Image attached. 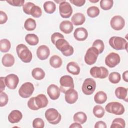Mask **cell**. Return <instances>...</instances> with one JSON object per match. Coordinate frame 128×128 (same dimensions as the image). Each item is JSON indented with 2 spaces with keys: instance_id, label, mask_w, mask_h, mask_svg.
<instances>
[{
  "instance_id": "cell-1",
  "label": "cell",
  "mask_w": 128,
  "mask_h": 128,
  "mask_svg": "<svg viewBox=\"0 0 128 128\" xmlns=\"http://www.w3.org/2000/svg\"><path fill=\"white\" fill-rule=\"evenodd\" d=\"M48 102L46 96L44 94H40L36 97L31 98L28 102V106L30 110H36L46 107Z\"/></svg>"
},
{
  "instance_id": "cell-2",
  "label": "cell",
  "mask_w": 128,
  "mask_h": 128,
  "mask_svg": "<svg viewBox=\"0 0 128 128\" xmlns=\"http://www.w3.org/2000/svg\"><path fill=\"white\" fill-rule=\"evenodd\" d=\"M54 45L57 49L60 50L62 54L66 56H70L74 53V48L64 38L58 39Z\"/></svg>"
},
{
  "instance_id": "cell-3",
  "label": "cell",
  "mask_w": 128,
  "mask_h": 128,
  "mask_svg": "<svg viewBox=\"0 0 128 128\" xmlns=\"http://www.w3.org/2000/svg\"><path fill=\"white\" fill-rule=\"evenodd\" d=\"M17 54L20 60L25 63L31 62L32 58V52L24 44H20L16 46Z\"/></svg>"
},
{
  "instance_id": "cell-4",
  "label": "cell",
  "mask_w": 128,
  "mask_h": 128,
  "mask_svg": "<svg viewBox=\"0 0 128 128\" xmlns=\"http://www.w3.org/2000/svg\"><path fill=\"white\" fill-rule=\"evenodd\" d=\"M109 44L112 48L116 50H127L128 42L123 38L114 36L111 37L108 41Z\"/></svg>"
},
{
  "instance_id": "cell-5",
  "label": "cell",
  "mask_w": 128,
  "mask_h": 128,
  "mask_svg": "<svg viewBox=\"0 0 128 128\" xmlns=\"http://www.w3.org/2000/svg\"><path fill=\"white\" fill-rule=\"evenodd\" d=\"M45 117L49 123L52 124H58L62 118L61 114L58 111L53 108L48 109L45 112Z\"/></svg>"
},
{
  "instance_id": "cell-6",
  "label": "cell",
  "mask_w": 128,
  "mask_h": 128,
  "mask_svg": "<svg viewBox=\"0 0 128 128\" xmlns=\"http://www.w3.org/2000/svg\"><path fill=\"white\" fill-rule=\"evenodd\" d=\"M105 109L107 112L116 115H122L124 112V106L117 102H109L106 106Z\"/></svg>"
},
{
  "instance_id": "cell-7",
  "label": "cell",
  "mask_w": 128,
  "mask_h": 128,
  "mask_svg": "<svg viewBox=\"0 0 128 128\" xmlns=\"http://www.w3.org/2000/svg\"><path fill=\"white\" fill-rule=\"evenodd\" d=\"M60 90L62 93H65L68 90L74 88V82L72 76L68 75L62 76L60 80Z\"/></svg>"
},
{
  "instance_id": "cell-8",
  "label": "cell",
  "mask_w": 128,
  "mask_h": 128,
  "mask_svg": "<svg viewBox=\"0 0 128 128\" xmlns=\"http://www.w3.org/2000/svg\"><path fill=\"white\" fill-rule=\"evenodd\" d=\"M99 52L98 50L94 47L90 48L84 56V62L88 65L94 64L97 60Z\"/></svg>"
},
{
  "instance_id": "cell-9",
  "label": "cell",
  "mask_w": 128,
  "mask_h": 128,
  "mask_svg": "<svg viewBox=\"0 0 128 128\" xmlns=\"http://www.w3.org/2000/svg\"><path fill=\"white\" fill-rule=\"evenodd\" d=\"M34 90L33 84L30 82H26L23 84L18 90V94L22 98L30 97Z\"/></svg>"
},
{
  "instance_id": "cell-10",
  "label": "cell",
  "mask_w": 128,
  "mask_h": 128,
  "mask_svg": "<svg viewBox=\"0 0 128 128\" xmlns=\"http://www.w3.org/2000/svg\"><path fill=\"white\" fill-rule=\"evenodd\" d=\"M96 88V82L92 78H86L82 85V90L83 93L86 95H90L94 92Z\"/></svg>"
},
{
  "instance_id": "cell-11",
  "label": "cell",
  "mask_w": 128,
  "mask_h": 128,
  "mask_svg": "<svg viewBox=\"0 0 128 128\" xmlns=\"http://www.w3.org/2000/svg\"><path fill=\"white\" fill-rule=\"evenodd\" d=\"M90 72L92 77L101 79L106 78L108 74V70L104 66H94L90 68Z\"/></svg>"
},
{
  "instance_id": "cell-12",
  "label": "cell",
  "mask_w": 128,
  "mask_h": 128,
  "mask_svg": "<svg viewBox=\"0 0 128 128\" xmlns=\"http://www.w3.org/2000/svg\"><path fill=\"white\" fill-rule=\"evenodd\" d=\"M59 12L62 18H69L72 13V8L70 4L64 0L59 4Z\"/></svg>"
},
{
  "instance_id": "cell-13",
  "label": "cell",
  "mask_w": 128,
  "mask_h": 128,
  "mask_svg": "<svg viewBox=\"0 0 128 128\" xmlns=\"http://www.w3.org/2000/svg\"><path fill=\"white\" fill-rule=\"evenodd\" d=\"M120 61V56L115 52L109 54L105 58V64L109 68H112L117 66Z\"/></svg>"
},
{
  "instance_id": "cell-14",
  "label": "cell",
  "mask_w": 128,
  "mask_h": 128,
  "mask_svg": "<svg viewBox=\"0 0 128 128\" xmlns=\"http://www.w3.org/2000/svg\"><path fill=\"white\" fill-rule=\"evenodd\" d=\"M110 24L112 28L116 30H122L125 25L124 18L120 16H113L110 22Z\"/></svg>"
},
{
  "instance_id": "cell-15",
  "label": "cell",
  "mask_w": 128,
  "mask_h": 128,
  "mask_svg": "<svg viewBox=\"0 0 128 128\" xmlns=\"http://www.w3.org/2000/svg\"><path fill=\"white\" fill-rule=\"evenodd\" d=\"M6 86L10 90H14L19 82L18 77L15 74H11L4 77Z\"/></svg>"
},
{
  "instance_id": "cell-16",
  "label": "cell",
  "mask_w": 128,
  "mask_h": 128,
  "mask_svg": "<svg viewBox=\"0 0 128 128\" xmlns=\"http://www.w3.org/2000/svg\"><path fill=\"white\" fill-rule=\"evenodd\" d=\"M64 94L65 100L69 104L75 103L78 99V93L74 88L69 89Z\"/></svg>"
},
{
  "instance_id": "cell-17",
  "label": "cell",
  "mask_w": 128,
  "mask_h": 128,
  "mask_svg": "<svg viewBox=\"0 0 128 128\" xmlns=\"http://www.w3.org/2000/svg\"><path fill=\"white\" fill-rule=\"evenodd\" d=\"M60 88L54 84L50 85L47 88V94L50 99L56 100L60 96Z\"/></svg>"
},
{
  "instance_id": "cell-18",
  "label": "cell",
  "mask_w": 128,
  "mask_h": 128,
  "mask_svg": "<svg viewBox=\"0 0 128 128\" xmlns=\"http://www.w3.org/2000/svg\"><path fill=\"white\" fill-rule=\"evenodd\" d=\"M50 54V50L48 46L46 45L40 46L36 50L38 58L42 60H45L48 58Z\"/></svg>"
},
{
  "instance_id": "cell-19",
  "label": "cell",
  "mask_w": 128,
  "mask_h": 128,
  "mask_svg": "<svg viewBox=\"0 0 128 128\" xmlns=\"http://www.w3.org/2000/svg\"><path fill=\"white\" fill-rule=\"evenodd\" d=\"M74 36L75 39L78 41H84L86 40L88 36L87 30L82 27L76 28L74 32Z\"/></svg>"
},
{
  "instance_id": "cell-20",
  "label": "cell",
  "mask_w": 128,
  "mask_h": 128,
  "mask_svg": "<svg viewBox=\"0 0 128 128\" xmlns=\"http://www.w3.org/2000/svg\"><path fill=\"white\" fill-rule=\"evenodd\" d=\"M22 114L18 110H12L8 116V120L12 124L18 122L22 118Z\"/></svg>"
},
{
  "instance_id": "cell-21",
  "label": "cell",
  "mask_w": 128,
  "mask_h": 128,
  "mask_svg": "<svg viewBox=\"0 0 128 128\" xmlns=\"http://www.w3.org/2000/svg\"><path fill=\"white\" fill-rule=\"evenodd\" d=\"M60 30L66 34L71 33L74 29V26L72 22L69 20H64L60 24Z\"/></svg>"
},
{
  "instance_id": "cell-22",
  "label": "cell",
  "mask_w": 128,
  "mask_h": 128,
  "mask_svg": "<svg viewBox=\"0 0 128 128\" xmlns=\"http://www.w3.org/2000/svg\"><path fill=\"white\" fill-rule=\"evenodd\" d=\"M115 95L117 98L128 102V88L119 86L115 90Z\"/></svg>"
},
{
  "instance_id": "cell-23",
  "label": "cell",
  "mask_w": 128,
  "mask_h": 128,
  "mask_svg": "<svg viewBox=\"0 0 128 128\" xmlns=\"http://www.w3.org/2000/svg\"><path fill=\"white\" fill-rule=\"evenodd\" d=\"M67 71L74 75H78L80 72V68L78 64L74 62H70L66 65Z\"/></svg>"
},
{
  "instance_id": "cell-24",
  "label": "cell",
  "mask_w": 128,
  "mask_h": 128,
  "mask_svg": "<svg viewBox=\"0 0 128 128\" xmlns=\"http://www.w3.org/2000/svg\"><path fill=\"white\" fill-rule=\"evenodd\" d=\"M71 20L72 24L75 26L82 25L84 22L86 18L83 14L78 12L73 15L71 18Z\"/></svg>"
},
{
  "instance_id": "cell-25",
  "label": "cell",
  "mask_w": 128,
  "mask_h": 128,
  "mask_svg": "<svg viewBox=\"0 0 128 128\" xmlns=\"http://www.w3.org/2000/svg\"><path fill=\"white\" fill-rule=\"evenodd\" d=\"M2 62L6 67H10L14 63V56L10 54H4L2 59Z\"/></svg>"
},
{
  "instance_id": "cell-26",
  "label": "cell",
  "mask_w": 128,
  "mask_h": 128,
  "mask_svg": "<svg viewBox=\"0 0 128 128\" xmlns=\"http://www.w3.org/2000/svg\"><path fill=\"white\" fill-rule=\"evenodd\" d=\"M106 100L107 95L102 91H99L97 92L94 96V100L98 104H104Z\"/></svg>"
},
{
  "instance_id": "cell-27",
  "label": "cell",
  "mask_w": 128,
  "mask_h": 128,
  "mask_svg": "<svg viewBox=\"0 0 128 128\" xmlns=\"http://www.w3.org/2000/svg\"><path fill=\"white\" fill-rule=\"evenodd\" d=\"M32 75L36 80H42L45 76V72L41 68H36L32 70Z\"/></svg>"
},
{
  "instance_id": "cell-28",
  "label": "cell",
  "mask_w": 128,
  "mask_h": 128,
  "mask_svg": "<svg viewBox=\"0 0 128 128\" xmlns=\"http://www.w3.org/2000/svg\"><path fill=\"white\" fill-rule=\"evenodd\" d=\"M73 120L75 122H78L80 124H83L86 122L87 120V116L84 112H78L74 114Z\"/></svg>"
},
{
  "instance_id": "cell-29",
  "label": "cell",
  "mask_w": 128,
  "mask_h": 128,
  "mask_svg": "<svg viewBox=\"0 0 128 128\" xmlns=\"http://www.w3.org/2000/svg\"><path fill=\"white\" fill-rule=\"evenodd\" d=\"M62 63V58L58 56L54 55L50 59V64L54 68H57L61 66Z\"/></svg>"
},
{
  "instance_id": "cell-30",
  "label": "cell",
  "mask_w": 128,
  "mask_h": 128,
  "mask_svg": "<svg viewBox=\"0 0 128 128\" xmlns=\"http://www.w3.org/2000/svg\"><path fill=\"white\" fill-rule=\"evenodd\" d=\"M25 40L30 46H36L39 42L38 36L34 34H27L25 37Z\"/></svg>"
},
{
  "instance_id": "cell-31",
  "label": "cell",
  "mask_w": 128,
  "mask_h": 128,
  "mask_svg": "<svg viewBox=\"0 0 128 128\" xmlns=\"http://www.w3.org/2000/svg\"><path fill=\"white\" fill-rule=\"evenodd\" d=\"M43 7L45 12L50 14L54 13L56 9V6L52 1L46 2L43 5Z\"/></svg>"
},
{
  "instance_id": "cell-32",
  "label": "cell",
  "mask_w": 128,
  "mask_h": 128,
  "mask_svg": "<svg viewBox=\"0 0 128 128\" xmlns=\"http://www.w3.org/2000/svg\"><path fill=\"white\" fill-rule=\"evenodd\" d=\"M36 22L32 18L26 19L24 24V28L28 31H32L36 28Z\"/></svg>"
},
{
  "instance_id": "cell-33",
  "label": "cell",
  "mask_w": 128,
  "mask_h": 128,
  "mask_svg": "<svg viewBox=\"0 0 128 128\" xmlns=\"http://www.w3.org/2000/svg\"><path fill=\"white\" fill-rule=\"evenodd\" d=\"M11 47L10 42L6 38L2 39L0 41V50L2 52H6L9 51Z\"/></svg>"
},
{
  "instance_id": "cell-34",
  "label": "cell",
  "mask_w": 128,
  "mask_h": 128,
  "mask_svg": "<svg viewBox=\"0 0 128 128\" xmlns=\"http://www.w3.org/2000/svg\"><path fill=\"white\" fill-rule=\"evenodd\" d=\"M126 126V122L122 118H114L112 122L110 128H124Z\"/></svg>"
},
{
  "instance_id": "cell-35",
  "label": "cell",
  "mask_w": 128,
  "mask_h": 128,
  "mask_svg": "<svg viewBox=\"0 0 128 128\" xmlns=\"http://www.w3.org/2000/svg\"><path fill=\"white\" fill-rule=\"evenodd\" d=\"M92 112L96 118H102L104 116L105 112L102 106L100 105H96L93 108Z\"/></svg>"
},
{
  "instance_id": "cell-36",
  "label": "cell",
  "mask_w": 128,
  "mask_h": 128,
  "mask_svg": "<svg viewBox=\"0 0 128 128\" xmlns=\"http://www.w3.org/2000/svg\"><path fill=\"white\" fill-rule=\"evenodd\" d=\"M86 13L89 17L92 18H95L99 15L100 10L97 6H90L87 9Z\"/></svg>"
},
{
  "instance_id": "cell-37",
  "label": "cell",
  "mask_w": 128,
  "mask_h": 128,
  "mask_svg": "<svg viewBox=\"0 0 128 128\" xmlns=\"http://www.w3.org/2000/svg\"><path fill=\"white\" fill-rule=\"evenodd\" d=\"M30 14L36 18H40L42 14V9L38 6L34 4L30 9Z\"/></svg>"
},
{
  "instance_id": "cell-38",
  "label": "cell",
  "mask_w": 128,
  "mask_h": 128,
  "mask_svg": "<svg viewBox=\"0 0 128 128\" xmlns=\"http://www.w3.org/2000/svg\"><path fill=\"white\" fill-rule=\"evenodd\" d=\"M108 80L114 84L118 83L120 80V74L118 72H112L108 76Z\"/></svg>"
},
{
  "instance_id": "cell-39",
  "label": "cell",
  "mask_w": 128,
  "mask_h": 128,
  "mask_svg": "<svg viewBox=\"0 0 128 128\" xmlns=\"http://www.w3.org/2000/svg\"><path fill=\"white\" fill-rule=\"evenodd\" d=\"M112 0H102L100 1V6L102 9L107 10H110L113 6Z\"/></svg>"
},
{
  "instance_id": "cell-40",
  "label": "cell",
  "mask_w": 128,
  "mask_h": 128,
  "mask_svg": "<svg viewBox=\"0 0 128 128\" xmlns=\"http://www.w3.org/2000/svg\"><path fill=\"white\" fill-rule=\"evenodd\" d=\"M92 47L96 48L98 50L99 54H102L104 49V46L103 41L98 39L96 40L94 42Z\"/></svg>"
},
{
  "instance_id": "cell-41",
  "label": "cell",
  "mask_w": 128,
  "mask_h": 128,
  "mask_svg": "<svg viewBox=\"0 0 128 128\" xmlns=\"http://www.w3.org/2000/svg\"><path fill=\"white\" fill-rule=\"evenodd\" d=\"M44 126V121L41 118H36L32 122V126L34 128H43Z\"/></svg>"
},
{
  "instance_id": "cell-42",
  "label": "cell",
  "mask_w": 128,
  "mask_h": 128,
  "mask_svg": "<svg viewBox=\"0 0 128 128\" xmlns=\"http://www.w3.org/2000/svg\"><path fill=\"white\" fill-rule=\"evenodd\" d=\"M8 101V98L6 93L3 92H0V106L2 107L6 105Z\"/></svg>"
},
{
  "instance_id": "cell-43",
  "label": "cell",
  "mask_w": 128,
  "mask_h": 128,
  "mask_svg": "<svg viewBox=\"0 0 128 128\" xmlns=\"http://www.w3.org/2000/svg\"><path fill=\"white\" fill-rule=\"evenodd\" d=\"M10 5L14 6H23L24 3V0H10L6 1Z\"/></svg>"
},
{
  "instance_id": "cell-44",
  "label": "cell",
  "mask_w": 128,
  "mask_h": 128,
  "mask_svg": "<svg viewBox=\"0 0 128 128\" xmlns=\"http://www.w3.org/2000/svg\"><path fill=\"white\" fill-rule=\"evenodd\" d=\"M34 4V3L31 2H26L25 4H24L22 6V10L24 12L27 14H30V9Z\"/></svg>"
},
{
  "instance_id": "cell-45",
  "label": "cell",
  "mask_w": 128,
  "mask_h": 128,
  "mask_svg": "<svg viewBox=\"0 0 128 128\" xmlns=\"http://www.w3.org/2000/svg\"><path fill=\"white\" fill-rule=\"evenodd\" d=\"M60 38H64V36L59 32H54L51 36V41L54 44H55L56 41Z\"/></svg>"
},
{
  "instance_id": "cell-46",
  "label": "cell",
  "mask_w": 128,
  "mask_h": 128,
  "mask_svg": "<svg viewBox=\"0 0 128 128\" xmlns=\"http://www.w3.org/2000/svg\"><path fill=\"white\" fill-rule=\"evenodd\" d=\"M8 16L2 10L0 11V24H2L6 22Z\"/></svg>"
},
{
  "instance_id": "cell-47",
  "label": "cell",
  "mask_w": 128,
  "mask_h": 128,
  "mask_svg": "<svg viewBox=\"0 0 128 128\" xmlns=\"http://www.w3.org/2000/svg\"><path fill=\"white\" fill-rule=\"evenodd\" d=\"M70 2L77 6H84L86 2L85 0H70Z\"/></svg>"
},
{
  "instance_id": "cell-48",
  "label": "cell",
  "mask_w": 128,
  "mask_h": 128,
  "mask_svg": "<svg viewBox=\"0 0 128 128\" xmlns=\"http://www.w3.org/2000/svg\"><path fill=\"white\" fill-rule=\"evenodd\" d=\"M94 128H106V124L103 121H98L94 125Z\"/></svg>"
},
{
  "instance_id": "cell-49",
  "label": "cell",
  "mask_w": 128,
  "mask_h": 128,
  "mask_svg": "<svg viewBox=\"0 0 128 128\" xmlns=\"http://www.w3.org/2000/svg\"><path fill=\"white\" fill-rule=\"evenodd\" d=\"M0 92H2L5 89L6 84L4 82V77H0Z\"/></svg>"
},
{
  "instance_id": "cell-50",
  "label": "cell",
  "mask_w": 128,
  "mask_h": 128,
  "mask_svg": "<svg viewBox=\"0 0 128 128\" xmlns=\"http://www.w3.org/2000/svg\"><path fill=\"white\" fill-rule=\"evenodd\" d=\"M70 128H82V126L80 123H78L76 122H75L74 123H72L70 126Z\"/></svg>"
},
{
  "instance_id": "cell-51",
  "label": "cell",
  "mask_w": 128,
  "mask_h": 128,
  "mask_svg": "<svg viewBox=\"0 0 128 128\" xmlns=\"http://www.w3.org/2000/svg\"><path fill=\"white\" fill-rule=\"evenodd\" d=\"M128 71L126 70L122 74V78L126 82H128Z\"/></svg>"
},
{
  "instance_id": "cell-52",
  "label": "cell",
  "mask_w": 128,
  "mask_h": 128,
  "mask_svg": "<svg viewBox=\"0 0 128 128\" xmlns=\"http://www.w3.org/2000/svg\"><path fill=\"white\" fill-rule=\"evenodd\" d=\"M90 2H98V0H95V1H92V0H90Z\"/></svg>"
}]
</instances>
